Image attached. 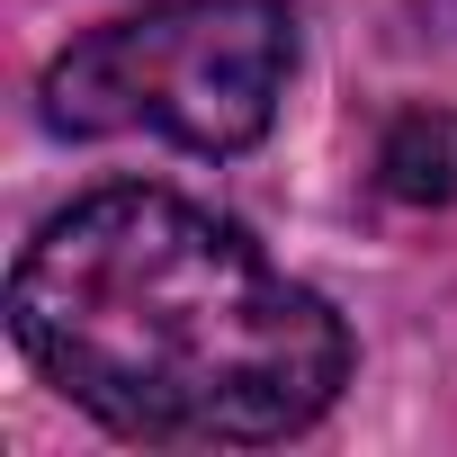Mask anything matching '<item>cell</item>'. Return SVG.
<instances>
[{
	"mask_svg": "<svg viewBox=\"0 0 457 457\" xmlns=\"http://www.w3.org/2000/svg\"><path fill=\"white\" fill-rule=\"evenodd\" d=\"M10 332L81 412L170 448L287 439L350 386V323L170 188L63 206L10 270Z\"/></svg>",
	"mask_w": 457,
	"mask_h": 457,
	"instance_id": "cell-1",
	"label": "cell"
},
{
	"mask_svg": "<svg viewBox=\"0 0 457 457\" xmlns=\"http://www.w3.org/2000/svg\"><path fill=\"white\" fill-rule=\"evenodd\" d=\"M377 179H386V197H403V206L457 197V108H412V117L386 135Z\"/></svg>",
	"mask_w": 457,
	"mask_h": 457,
	"instance_id": "cell-3",
	"label": "cell"
},
{
	"mask_svg": "<svg viewBox=\"0 0 457 457\" xmlns=\"http://www.w3.org/2000/svg\"><path fill=\"white\" fill-rule=\"evenodd\" d=\"M296 63L278 0H162L46 63L54 135H170L188 153H243L270 135Z\"/></svg>",
	"mask_w": 457,
	"mask_h": 457,
	"instance_id": "cell-2",
	"label": "cell"
}]
</instances>
